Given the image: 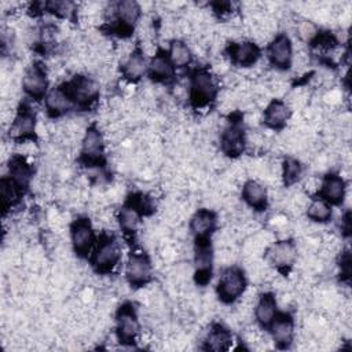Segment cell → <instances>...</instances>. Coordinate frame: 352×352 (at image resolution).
<instances>
[{
    "label": "cell",
    "mask_w": 352,
    "mask_h": 352,
    "mask_svg": "<svg viewBox=\"0 0 352 352\" xmlns=\"http://www.w3.org/2000/svg\"><path fill=\"white\" fill-rule=\"evenodd\" d=\"M121 261V246L114 234L103 232L91 252V265L96 274H111Z\"/></svg>",
    "instance_id": "obj_1"
},
{
    "label": "cell",
    "mask_w": 352,
    "mask_h": 352,
    "mask_svg": "<svg viewBox=\"0 0 352 352\" xmlns=\"http://www.w3.org/2000/svg\"><path fill=\"white\" fill-rule=\"evenodd\" d=\"M219 95V85L208 67H198L190 76L188 99L194 109L212 104Z\"/></svg>",
    "instance_id": "obj_2"
},
{
    "label": "cell",
    "mask_w": 352,
    "mask_h": 352,
    "mask_svg": "<svg viewBox=\"0 0 352 352\" xmlns=\"http://www.w3.org/2000/svg\"><path fill=\"white\" fill-rule=\"evenodd\" d=\"M104 138L99 126L92 122L82 135L80 162L88 168L104 166Z\"/></svg>",
    "instance_id": "obj_3"
},
{
    "label": "cell",
    "mask_w": 352,
    "mask_h": 352,
    "mask_svg": "<svg viewBox=\"0 0 352 352\" xmlns=\"http://www.w3.org/2000/svg\"><path fill=\"white\" fill-rule=\"evenodd\" d=\"M248 289L245 271L236 265H230L223 270L219 283H217V296L221 302L232 304L238 301L245 290Z\"/></svg>",
    "instance_id": "obj_4"
},
{
    "label": "cell",
    "mask_w": 352,
    "mask_h": 352,
    "mask_svg": "<svg viewBox=\"0 0 352 352\" xmlns=\"http://www.w3.org/2000/svg\"><path fill=\"white\" fill-rule=\"evenodd\" d=\"M74 106L82 110L91 109L99 99V84L92 78L82 74L74 76L65 84Z\"/></svg>",
    "instance_id": "obj_5"
},
{
    "label": "cell",
    "mask_w": 352,
    "mask_h": 352,
    "mask_svg": "<svg viewBox=\"0 0 352 352\" xmlns=\"http://www.w3.org/2000/svg\"><path fill=\"white\" fill-rule=\"evenodd\" d=\"M114 18L110 22V30L118 37L126 38L133 32L140 15V4L133 0H122L114 6Z\"/></svg>",
    "instance_id": "obj_6"
},
{
    "label": "cell",
    "mask_w": 352,
    "mask_h": 352,
    "mask_svg": "<svg viewBox=\"0 0 352 352\" xmlns=\"http://www.w3.org/2000/svg\"><path fill=\"white\" fill-rule=\"evenodd\" d=\"M8 136L15 143H26L36 139V114L26 102L21 103L15 110Z\"/></svg>",
    "instance_id": "obj_7"
},
{
    "label": "cell",
    "mask_w": 352,
    "mask_h": 352,
    "mask_svg": "<svg viewBox=\"0 0 352 352\" xmlns=\"http://www.w3.org/2000/svg\"><path fill=\"white\" fill-rule=\"evenodd\" d=\"M267 263L278 272H287L297 260V245L293 239H280L271 242L264 250Z\"/></svg>",
    "instance_id": "obj_8"
},
{
    "label": "cell",
    "mask_w": 352,
    "mask_h": 352,
    "mask_svg": "<svg viewBox=\"0 0 352 352\" xmlns=\"http://www.w3.org/2000/svg\"><path fill=\"white\" fill-rule=\"evenodd\" d=\"M140 333L136 309L131 302H124L116 312V336L121 344L132 345Z\"/></svg>",
    "instance_id": "obj_9"
},
{
    "label": "cell",
    "mask_w": 352,
    "mask_h": 352,
    "mask_svg": "<svg viewBox=\"0 0 352 352\" xmlns=\"http://www.w3.org/2000/svg\"><path fill=\"white\" fill-rule=\"evenodd\" d=\"M125 278L129 286L138 289L148 285L153 279L151 258L144 252H131L126 265Z\"/></svg>",
    "instance_id": "obj_10"
},
{
    "label": "cell",
    "mask_w": 352,
    "mask_h": 352,
    "mask_svg": "<svg viewBox=\"0 0 352 352\" xmlns=\"http://www.w3.org/2000/svg\"><path fill=\"white\" fill-rule=\"evenodd\" d=\"M246 135L241 118H231L228 124L223 128L220 136V148L223 154L230 158H238L243 154L246 148Z\"/></svg>",
    "instance_id": "obj_11"
},
{
    "label": "cell",
    "mask_w": 352,
    "mask_h": 352,
    "mask_svg": "<svg viewBox=\"0 0 352 352\" xmlns=\"http://www.w3.org/2000/svg\"><path fill=\"white\" fill-rule=\"evenodd\" d=\"M213 271V249L210 238L195 239L194 246V279L199 286L210 282Z\"/></svg>",
    "instance_id": "obj_12"
},
{
    "label": "cell",
    "mask_w": 352,
    "mask_h": 352,
    "mask_svg": "<svg viewBox=\"0 0 352 352\" xmlns=\"http://www.w3.org/2000/svg\"><path fill=\"white\" fill-rule=\"evenodd\" d=\"M22 89L28 98L43 100L48 94V77L41 62L32 63L23 73Z\"/></svg>",
    "instance_id": "obj_13"
},
{
    "label": "cell",
    "mask_w": 352,
    "mask_h": 352,
    "mask_svg": "<svg viewBox=\"0 0 352 352\" xmlns=\"http://www.w3.org/2000/svg\"><path fill=\"white\" fill-rule=\"evenodd\" d=\"M70 241L73 250L78 257H88L96 242L95 232L88 217H77L70 224Z\"/></svg>",
    "instance_id": "obj_14"
},
{
    "label": "cell",
    "mask_w": 352,
    "mask_h": 352,
    "mask_svg": "<svg viewBox=\"0 0 352 352\" xmlns=\"http://www.w3.org/2000/svg\"><path fill=\"white\" fill-rule=\"evenodd\" d=\"M293 44L286 33H278L267 47V58L278 70H287L293 65Z\"/></svg>",
    "instance_id": "obj_15"
},
{
    "label": "cell",
    "mask_w": 352,
    "mask_h": 352,
    "mask_svg": "<svg viewBox=\"0 0 352 352\" xmlns=\"http://www.w3.org/2000/svg\"><path fill=\"white\" fill-rule=\"evenodd\" d=\"M227 54L234 66L252 67L260 59L261 51L256 41L243 40L230 43V45L227 47Z\"/></svg>",
    "instance_id": "obj_16"
},
{
    "label": "cell",
    "mask_w": 352,
    "mask_h": 352,
    "mask_svg": "<svg viewBox=\"0 0 352 352\" xmlns=\"http://www.w3.org/2000/svg\"><path fill=\"white\" fill-rule=\"evenodd\" d=\"M271 338L276 348L287 349L294 341V319L290 314H276L268 326Z\"/></svg>",
    "instance_id": "obj_17"
},
{
    "label": "cell",
    "mask_w": 352,
    "mask_h": 352,
    "mask_svg": "<svg viewBox=\"0 0 352 352\" xmlns=\"http://www.w3.org/2000/svg\"><path fill=\"white\" fill-rule=\"evenodd\" d=\"M318 194L330 205H340L346 195V183L338 173H327L320 180Z\"/></svg>",
    "instance_id": "obj_18"
},
{
    "label": "cell",
    "mask_w": 352,
    "mask_h": 352,
    "mask_svg": "<svg viewBox=\"0 0 352 352\" xmlns=\"http://www.w3.org/2000/svg\"><path fill=\"white\" fill-rule=\"evenodd\" d=\"M290 116H292V110L287 106L286 100L275 98V99H271L265 106L263 113V122L270 129L280 131L286 126Z\"/></svg>",
    "instance_id": "obj_19"
},
{
    "label": "cell",
    "mask_w": 352,
    "mask_h": 352,
    "mask_svg": "<svg viewBox=\"0 0 352 352\" xmlns=\"http://www.w3.org/2000/svg\"><path fill=\"white\" fill-rule=\"evenodd\" d=\"M175 66L172 65L168 52L158 50L150 59L147 65V73L148 77L154 82H169L175 78Z\"/></svg>",
    "instance_id": "obj_20"
},
{
    "label": "cell",
    "mask_w": 352,
    "mask_h": 352,
    "mask_svg": "<svg viewBox=\"0 0 352 352\" xmlns=\"http://www.w3.org/2000/svg\"><path fill=\"white\" fill-rule=\"evenodd\" d=\"M44 103H45L47 114L52 118L66 114L74 106L65 84L51 88L44 99Z\"/></svg>",
    "instance_id": "obj_21"
},
{
    "label": "cell",
    "mask_w": 352,
    "mask_h": 352,
    "mask_svg": "<svg viewBox=\"0 0 352 352\" xmlns=\"http://www.w3.org/2000/svg\"><path fill=\"white\" fill-rule=\"evenodd\" d=\"M217 228V214L212 209H198L190 219V231L195 239L210 238Z\"/></svg>",
    "instance_id": "obj_22"
},
{
    "label": "cell",
    "mask_w": 352,
    "mask_h": 352,
    "mask_svg": "<svg viewBox=\"0 0 352 352\" xmlns=\"http://www.w3.org/2000/svg\"><path fill=\"white\" fill-rule=\"evenodd\" d=\"M147 72V63L143 50L139 45H135L132 52L125 58L121 65V74L129 82H138L144 73Z\"/></svg>",
    "instance_id": "obj_23"
},
{
    "label": "cell",
    "mask_w": 352,
    "mask_h": 352,
    "mask_svg": "<svg viewBox=\"0 0 352 352\" xmlns=\"http://www.w3.org/2000/svg\"><path fill=\"white\" fill-rule=\"evenodd\" d=\"M243 202L256 212H264L268 206V194L265 187L257 180H246L242 186Z\"/></svg>",
    "instance_id": "obj_24"
},
{
    "label": "cell",
    "mask_w": 352,
    "mask_h": 352,
    "mask_svg": "<svg viewBox=\"0 0 352 352\" xmlns=\"http://www.w3.org/2000/svg\"><path fill=\"white\" fill-rule=\"evenodd\" d=\"M278 314V302L275 294L265 292L258 296L254 304V318L261 327H268Z\"/></svg>",
    "instance_id": "obj_25"
},
{
    "label": "cell",
    "mask_w": 352,
    "mask_h": 352,
    "mask_svg": "<svg viewBox=\"0 0 352 352\" xmlns=\"http://www.w3.org/2000/svg\"><path fill=\"white\" fill-rule=\"evenodd\" d=\"M25 188L21 187L15 180H12L10 176H3L0 180V197H1V205L4 213L14 208L22 198Z\"/></svg>",
    "instance_id": "obj_26"
},
{
    "label": "cell",
    "mask_w": 352,
    "mask_h": 352,
    "mask_svg": "<svg viewBox=\"0 0 352 352\" xmlns=\"http://www.w3.org/2000/svg\"><path fill=\"white\" fill-rule=\"evenodd\" d=\"M8 170H10V177L23 188L29 186L33 177V169L22 154H15L10 158Z\"/></svg>",
    "instance_id": "obj_27"
},
{
    "label": "cell",
    "mask_w": 352,
    "mask_h": 352,
    "mask_svg": "<svg viewBox=\"0 0 352 352\" xmlns=\"http://www.w3.org/2000/svg\"><path fill=\"white\" fill-rule=\"evenodd\" d=\"M231 342H232V337L230 330L223 324L214 323L208 331V336L205 340V349L227 351L231 346Z\"/></svg>",
    "instance_id": "obj_28"
},
{
    "label": "cell",
    "mask_w": 352,
    "mask_h": 352,
    "mask_svg": "<svg viewBox=\"0 0 352 352\" xmlns=\"http://www.w3.org/2000/svg\"><path fill=\"white\" fill-rule=\"evenodd\" d=\"M142 213L129 202H125L118 213H117V220L120 224V228L125 235H133L138 231L139 223H140Z\"/></svg>",
    "instance_id": "obj_29"
},
{
    "label": "cell",
    "mask_w": 352,
    "mask_h": 352,
    "mask_svg": "<svg viewBox=\"0 0 352 352\" xmlns=\"http://www.w3.org/2000/svg\"><path fill=\"white\" fill-rule=\"evenodd\" d=\"M305 213L314 223H326L331 219V205L322 198H312L305 206Z\"/></svg>",
    "instance_id": "obj_30"
},
{
    "label": "cell",
    "mask_w": 352,
    "mask_h": 352,
    "mask_svg": "<svg viewBox=\"0 0 352 352\" xmlns=\"http://www.w3.org/2000/svg\"><path fill=\"white\" fill-rule=\"evenodd\" d=\"M168 56L175 67H186L191 63L192 55L190 47L183 40H172L168 50Z\"/></svg>",
    "instance_id": "obj_31"
},
{
    "label": "cell",
    "mask_w": 352,
    "mask_h": 352,
    "mask_svg": "<svg viewBox=\"0 0 352 352\" xmlns=\"http://www.w3.org/2000/svg\"><path fill=\"white\" fill-rule=\"evenodd\" d=\"M302 170H304L302 165L297 158L286 157L280 165V175H282L283 184L286 187L296 184L301 179Z\"/></svg>",
    "instance_id": "obj_32"
},
{
    "label": "cell",
    "mask_w": 352,
    "mask_h": 352,
    "mask_svg": "<svg viewBox=\"0 0 352 352\" xmlns=\"http://www.w3.org/2000/svg\"><path fill=\"white\" fill-rule=\"evenodd\" d=\"M44 8L59 18H70L76 12V4L70 1H48Z\"/></svg>",
    "instance_id": "obj_33"
},
{
    "label": "cell",
    "mask_w": 352,
    "mask_h": 352,
    "mask_svg": "<svg viewBox=\"0 0 352 352\" xmlns=\"http://www.w3.org/2000/svg\"><path fill=\"white\" fill-rule=\"evenodd\" d=\"M319 32H320L319 28L314 22L307 21V19L298 22V25H297V34L300 36L301 40H304L308 44H311L315 40V37L319 34Z\"/></svg>",
    "instance_id": "obj_34"
},
{
    "label": "cell",
    "mask_w": 352,
    "mask_h": 352,
    "mask_svg": "<svg viewBox=\"0 0 352 352\" xmlns=\"http://www.w3.org/2000/svg\"><path fill=\"white\" fill-rule=\"evenodd\" d=\"M43 32H44V33H55V29L51 28V26H48V28H45ZM52 36H54V34H45V37H43V41H50Z\"/></svg>",
    "instance_id": "obj_35"
}]
</instances>
